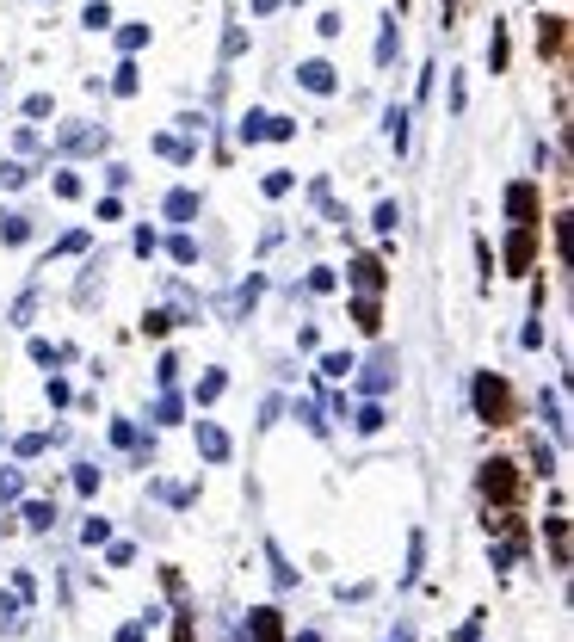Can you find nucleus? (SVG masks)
Masks as SVG:
<instances>
[{
	"mask_svg": "<svg viewBox=\"0 0 574 642\" xmlns=\"http://www.w3.org/2000/svg\"><path fill=\"white\" fill-rule=\"evenodd\" d=\"M223 383H229V377H223V371H210V377H204V383H198V402H217V396H223Z\"/></svg>",
	"mask_w": 574,
	"mask_h": 642,
	"instance_id": "2eb2a0df",
	"label": "nucleus"
},
{
	"mask_svg": "<svg viewBox=\"0 0 574 642\" xmlns=\"http://www.w3.org/2000/svg\"><path fill=\"white\" fill-rule=\"evenodd\" d=\"M531 247H537V235H531V229H519V235H513V247H507V266H513V272H525V266H531Z\"/></svg>",
	"mask_w": 574,
	"mask_h": 642,
	"instance_id": "6e6552de",
	"label": "nucleus"
},
{
	"mask_svg": "<svg viewBox=\"0 0 574 642\" xmlns=\"http://www.w3.org/2000/svg\"><path fill=\"white\" fill-rule=\"evenodd\" d=\"M19 494H25V476L7 470V476H0V501H19Z\"/></svg>",
	"mask_w": 574,
	"mask_h": 642,
	"instance_id": "dca6fc26",
	"label": "nucleus"
},
{
	"mask_svg": "<svg viewBox=\"0 0 574 642\" xmlns=\"http://www.w3.org/2000/svg\"><path fill=\"white\" fill-rule=\"evenodd\" d=\"M198 451H204L210 463H223V457H229V433H223V426H210V420H198Z\"/></svg>",
	"mask_w": 574,
	"mask_h": 642,
	"instance_id": "20e7f679",
	"label": "nucleus"
},
{
	"mask_svg": "<svg viewBox=\"0 0 574 642\" xmlns=\"http://www.w3.org/2000/svg\"><path fill=\"white\" fill-rule=\"evenodd\" d=\"M118 642H142V624H124V630H118Z\"/></svg>",
	"mask_w": 574,
	"mask_h": 642,
	"instance_id": "412c9836",
	"label": "nucleus"
},
{
	"mask_svg": "<svg viewBox=\"0 0 574 642\" xmlns=\"http://www.w3.org/2000/svg\"><path fill=\"white\" fill-rule=\"evenodd\" d=\"M192 210H198V198H192V192H173V198H167V217H179V223H186Z\"/></svg>",
	"mask_w": 574,
	"mask_h": 642,
	"instance_id": "4468645a",
	"label": "nucleus"
},
{
	"mask_svg": "<svg viewBox=\"0 0 574 642\" xmlns=\"http://www.w3.org/2000/svg\"><path fill=\"white\" fill-rule=\"evenodd\" d=\"M513 488H519L513 463H507V457H488V463H482V494H488V501H500V507H507V501H513Z\"/></svg>",
	"mask_w": 574,
	"mask_h": 642,
	"instance_id": "f03ea898",
	"label": "nucleus"
},
{
	"mask_svg": "<svg viewBox=\"0 0 574 642\" xmlns=\"http://www.w3.org/2000/svg\"><path fill=\"white\" fill-rule=\"evenodd\" d=\"M297 75H303V87H309V93H334V68H328V62H303Z\"/></svg>",
	"mask_w": 574,
	"mask_h": 642,
	"instance_id": "0eeeda50",
	"label": "nucleus"
},
{
	"mask_svg": "<svg viewBox=\"0 0 574 642\" xmlns=\"http://www.w3.org/2000/svg\"><path fill=\"white\" fill-rule=\"evenodd\" d=\"M75 488H81V494H93V488H99V470H87V463H81V470H75Z\"/></svg>",
	"mask_w": 574,
	"mask_h": 642,
	"instance_id": "aec40b11",
	"label": "nucleus"
},
{
	"mask_svg": "<svg viewBox=\"0 0 574 642\" xmlns=\"http://www.w3.org/2000/svg\"><path fill=\"white\" fill-rule=\"evenodd\" d=\"M167 328H173V315H167V309H155L149 321H142V334H167Z\"/></svg>",
	"mask_w": 574,
	"mask_h": 642,
	"instance_id": "6ab92c4d",
	"label": "nucleus"
},
{
	"mask_svg": "<svg viewBox=\"0 0 574 642\" xmlns=\"http://www.w3.org/2000/svg\"><path fill=\"white\" fill-rule=\"evenodd\" d=\"M396 50H402V31H396V19H383V38H377V62H396Z\"/></svg>",
	"mask_w": 574,
	"mask_h": 642,
	"instance_id": "1a4fd4ad",
	"label": "nucleus"
},
{
	"mask_svg": "<svg viewBox=\"0 0 574 642\" xmlns=\"http://www.w3.org/2000/svg\"><path fill=\"white\" fill-rule=\"evenodd\" d=\"M377 426H383V408H377V402L358 408V433H377Z\"/></svg>",
	"mask_w": 574,
	"mask_h": 642,
	"instance_id": "a211bd4d",
	"label": "nucleus"
},
{
	"mask_svg": "<svg viewBox=\"0 0 574 642\" xmlns=\"http://www.w3.org/2000/svg\"><path fill=\"white\" fill-rule=\"evenodd\" d=\"M346 371H352L346 352H328V359H321V377H346Z\"/></svg>",
	"mask_w": 574,
	"mask_h": 642,
	"instance_id": "f3484780",
	"label": "nucleus"
},
{
	"mask_svg": "<svg viewBox=\"0 0 574 642\" xmlns=\"http://www.w3.org/2000/svg\"><path fill=\"white\" fill-rule=\"evenodd\" d=\"M241 642H284V618L272 612V605H254L247 612V636Z\"/></svg>",
	"mask_w": 574,
	"mask_h": 642,
	"instance_id": "7ed1b4c3",
	"label": "nucleus"
},
{
	"mask_svg": "<svg viewBox=\"0 0 574 642\" xmlns=\"http://www.w3.org/2000/svg\"><path fill=\"white\" fill-rule=\"evenodd\" d=\"M507 210H513L519 229H531V217H537V192H531V186H513V192H507Z\"/></svg>",
	"mask_w": 574,
	"mask_h": 642,
	"instance_id": "39448f33",
	"label": "nucleus"
},
{
	"mask_svg": "<svg viewBox=\"0 0 574 642\" xmlns=\"http://www.w3.org/2000/svg\"><path fill=\"white\" fill-rule=\"evenodd\" d=\"M537 50L562 56V19H544V25H537Z\"/></svg>",
	"mask_w": 574,
	"mask_h": 642,
	"instance_id": "9d476101",
	"label": "nucleus"
},
{
	"mask_svg": "<svg viewBox=\"0 0 574 642\" xmlns=\"http://www.w3.org/2000/svg\"><path fill=\"white\" fill-rule=\"evenodd\" d=\"M470 396H476V420H488V426H500V420L513 414V389L500 383L494 371H476V389H470Z\"/></svg>",
	"mask_w": 574,
	"mask_h": 642,
	"instance_id": "f257e3e1",
	"label": "nucleus"
},
{
	"mask_svg": "<svg viewBox=\"0 0 574 642\" xmlns=\"http://www.w3.org/2000/svg\"><path fill=\"white\" fill-rule=\"evenodd\" d=\"M352 315H358V328H365V334H377V328H383V321H377V297H358V303H352Z\"/></svg>",
	"mask_w": 574,
	"mask_h": 642,
	"instance_id": "ddd939ff",
	"label": "nucleus"
},
{
	"mask_svg": "<svg viewBox=\"0 0 574 642\" xmlns=\"http://www.w3.org/2000/svg\"><path fill=\"white\" fill-rule=\"evenodd\" d=\"M352 278L365 284V291H383V266L377 260H352Z\"/></svg>",
	"mask_w": 574,
	"mask_h": 642,
	"instance_id": "9b49d317",
	"label": "nucleus"
},
{
	"mask_svg": "<svg viewBox=\"0 0 574 642\" xmlns=\"http://www.w3.org/2000/svg\"><path fill=\"white\" fill-rule=\"evenodd\" d=\"M50 519H56L50 501H25V525H31V531H50Z\"/></svg>",
	"mask_w": 574,
	"mask_h": 642,
	"instance_id": "f8f14e48",
	"label": "nucleus"
},
{
	"mask_svg": "<svg viewBox=\"0 0 574 642\" xmlns=\"http://www.w3.org/2000/svg\"><path fill=\"white\" fill-rule=\"evenodd\" d=\"M389 377H396V352H377V365L365 371V389H371V396H383Z\"/></svg>",
	"mask_w": 574,
	"mask_h": 642,
	"instance_id": "423d86ee",
	"label": "nucleus"
}]
</instances>
